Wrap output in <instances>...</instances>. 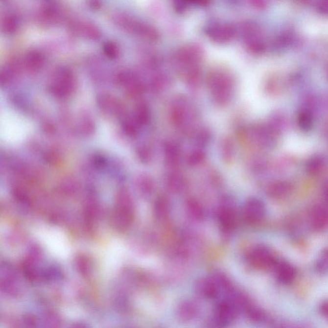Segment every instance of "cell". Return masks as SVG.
Instances as JSON below:
<instances>
[{"instance_id":"obj_1","label":"cell","mask_w":328,"mask_h":328,"mask_svg":"<svg viewBox=\"0 0 328 328\" xmlns=\"http://www.w3.org/2000/svg\"><path fill=\"white\" fill-rule=\"evenodd\" d=\"M203 61V51L197 46H187L174 54V68L190 88H196L200 83Z\"/></svg>"},{"instance_id":"obj_2","label":"cell","mask_w":328,"mask_h":328,"mask_svg":"<svg viewBox=\"0 0 328 328\" xmlns=\"http://www.w3.org/2000/svg\"><path fill=\"white\" fill-rule=\"evenodd\" d=\"M207 85L216 105L224 107L233 99L236 82L229 70L222 68L211 70L207 75Z\"/></svg>"},{"instance_id":"obj_3","label":"cell","mask_w":328,"mask_h":328,"mask_svg":"<svg viewBox=\"0 0 328 328\" xmlns=\"http://www.w3.org/2000/svg\"><path fill=\"white\" fill-rule=\"evenodd\" d=\"M170 116L174 126L186 136L196 133L198 114L192 103L185 95H178L170 106Z\"/></svg>"},{"instance_id":"obj_4","label":"cell","mask_w":328,"mask_h":328,"mask_svg":"<svg viewBox=\"0 0 328 328\" xmlns=\"http://www.w3.org/2000/svg\"><path fill=\"white\" fill-rule=\"evenodd\" d=\"M114 22L118 26L130 34L138 35L147 40L156 41L159 38V35L157 30L152 26L138 22L129 16L118 14L114 18Z\"/></svg>"},{"instance_id":"obj_5","label":"cell","mask_w":328,"mask_h":328,"mask_svg":"<svg viewBox=\"0 0 328 328\" xmlns=\"http://www.w3.org/2000/svg\"><path fill=\"white\" fill-rule=\"evenodd\" d=\"M248 261L251 267L258 270L275 268L279 262L276 253L264 245H258L253 248L248 253Z\"/></svg>"},{"instance_id":"obj_6","label":"cell","mask_w":328,"mask_h":328,"mask_svg":"<svg viewBox=\"0 0 328 328\" xmlns=\"http://www.w3.org/2000/svg\"><path fill=\"white\" fill-rule=\"evenodd\" d=\"M218 223L222 231L231 234L237 224V211L234 201L229 197L222 199L217 211Z\"/></svg>"},{"instance_id":"obj_7","label":"cell","mask_w":328,"mask_h":328,"mask_svg":"<svg viewBox=\"0 0 328 328\" xmlns=\"http://www.w3.org/2000/svg\"><path fill=\"white\" fill-rule=\"evenodd\" d=\"M135 218L134 203L129 197L124 196L117 201L113 213V223L117 229L127 230L132 226Z\"/></svg>"},{"instance_id":"obj_8","label":"cell","mask_w":328,"mask_h":328,"mask_svg":"<svg viewBox=\"0 0 328 328\" xmlns=\"http://www.w3.org/2000/svg\"><path fill=\"white\" fill-rule=\"evenodd\" d=\"M4 124L6 141H17L22 140L28 130V124L25 120L16 114L5 113Z\"/></svg>"},{"instance_id":"obj_9","label":"cell","mask_w":328,"mask_h":328,"mask_svg":"<svg viewBox=\"0 0 328 328\" xmlns=\"http://www.w3.org/2000/svg\"><path fill=\"white\" fill-rule=\"evenodd\" d=\"M239 308L230 299L218 303L215 310V321L219 327H227L237 319Z\"/></svg>"},{"instance_id":"obj_10","label":"cell","mask_w":328,"mask_h":328,"mask_svg":"<svg viewBox=\"0 0 328 328\" xmlns=\"http://www.w3.org/2000/svg\"><path fill=\"white\" fill-rule=\"evenodd\" d=\"M266 214L264 203L257 198L248 199L242 209V216L249 225H257L262 221Z\"/></svg>"},{"instance_id":"obj_11","label":"cell","mask_w":328,"mask_h":328,"mask_svg":"<svg viewBox=\"0 0 328 328\" xmlns=\"http://www.w3.org/2000/svg\"><path fill=\"white\" fill-rule=\"evenodd\" d=\"M195 291L204 299H214L222 291L221 283L218 275L199 278L195 283Z\"/></svg>"},{"instance_id":"obj_12","label":"cell","mask_w":328,"mask_h":328,"mask_svg":"<svg viewBox=\"0 0 328 328\" xmlns=\"http://www.w3.org/2000/svg\"><path fill=\"white\" fill-rule=\"evenodd\" d=\"M70 30L72 34L89 41H97L102 36L98 27L86 21L76 20L70 23Z\"/></svg>"},{"instance_id":"obj_13","label":"cell","mask_w":328,"mask_h":328,"mask_svg":"<svg viewBox=\"0 0 328 328\" xmlns=\"http://www.w3.org/2000/svg\"><path fill=\"white\" fill-rule=\"evenodd\" d=\"M199 310V307L196 303L190 300L185 301L177 306L176 317L180 321L186 323L196 319Z\"/></svg>"},{"instance_id":"obj_14","label":"cell","mask_w":328,"mask_h":328,"mask_svg":"<svg viewBox=\"0 0 328 328\" xmlns=\"http://www.w3.org/2000/svg\"><path fill=\"white\" fill-rule=\"evenodd\" d=\"M278 281L283 285H289L296 277V270L287 261L278 262L275 267Z\"/></svg>"},{"instance_id":"obj_15","label":"cell","mask_w":328,"mask_h":328,"mask_svg":"<svg viewBox=\"0 0 328 328\" xmlns=\"http://www.w3.org/2000/svg\"><path fill=\"white\" fill-rule=\"evenodd\" d=\"M309 223L314 231L325 230L328 225V212L324 208H313L309 215Z\"/></svg>"},{"instance_id":"obj_16","label":"cell","mask_w":328,"mask_h":328,"mask_svg":"<svg viewBox=\"0 0 328 328\" xmlns=\"http://www.w3.org/2000/svg\"><path fill=\"white\" fill-rule=\"evenodd\" d=\"M209 37L214 42L225 43L231 41L234 35V30L233 27L224 24L213 27L208 31Z\"/></svg>"},{"instance_id":"obj_17","label":"cell","mask_w":328,"mask_h":328,"mask_svg":"<svg viewBox=\"0 0 328 328\" xmlns=\"http://www.w3.org/2000/svg\"><path fill=\"white\" fill-rule=\"evenodd\" d=\"M164 157L166 163L169 167H176L181 159V149L174 142H167L164 145Z\"/></svg>"},{"instance_id":"obj_18","label":"cell","mask_w":328,"mask_h":328,"mask_svg":"<svg viewBox=\"0 0 328 328\" xmlns=\"http://www.w3.org/2000/svg\"><path fill=\"white\" fill-rule=\"evenodd\" d=\"M165 183L168 189L176 194L184 192L186 188V178L178 171H173L168 174Z\"/></svg>"},{"instance_id":"obj_19","label":"cell","mask_w":328,"mask_h":328,"mask_svg":"<svg viewBox=\"0 0 328 328\" xmlns=\"http://www.w3.org/2000/svg\"><path fill=\"white\" fill-rule=\"evenodd\" d=\"M171 211V205L165 197L161 196L156 201L154 213L156 219L159 222H164L168 219Z\"/></svg>"},{"instance_id":"obj_20","label":"cell","mask_w":328,"mask_h":328,"mask_svg":"<svg viewBox=\"0 0 328 328\" xmlns=\"http://www.w3.org/2000/svg\"><path fill=\"white\" fill-rule=\"evenodd\" d=\"M186 211L191 219L196 221L204 219L205 211L203 205L194 198L188 199L186 202Z\"/></svg>"},{"instance_id":"obj_21","label":"cell","mask_w":328,"mask_h":328,"mask_svg":"<svg viewBox=\"0 0 328 328\" xmlns=\"http://www.w3.org/2000/svg\"><path fill=\"white\" fill-rule=\"evenodd\" d=\"M220 153L225 163L230 164L233 162L235 156V145L231 138H225L221 141Z\"/></svg>"},{"instance_id":"obj_22","label":"cell","mask_w":328,"mask_h":328,"mask_svg":"<svg viewBox=\"0 0 328 328\" xmlns=\"http://www.w3.org/2000/svg\"><path fill=\"white\" fill-rule=\"evenodd\" d=\"M20 22L17 17L12 14H6L1 21V30L5 34L12 35L17 32Z\"/></svg>"},{"instance_id":"obj_23","label":"cell","mask_w":328,"mask_h":328,"mask_svg":"<svg viewBox=\"0 0 328 328\" xmlns=\"http://www.w3.org/2000/svg\"><path fill=\"white\" fill-rule=\"evenodd\" d=\"M39 19L43 23L52 25L55 24L59 19V14L52 7H45L39 14Z\"/></svg>"},{"instance_id":"obj_24","label":"cell","mask_w":328,"mask_h":328,"mask_svg":"<svg viewBox=\"0 0 328 328\" xmlns=\"http://www.w3.org/2000/svg\"><path fill=\"white\" fill-rule=\"evenodd\" d=\"M206 155H205V151L202 149H196L189 153L188 155L187 163L190 166L195 167V166H198L205 161Z\"/></svg>"},{"instance_id":"obj_25","label":"cell","mask_w":328,"mask_h":328,"mask_svg":"<svg viewBox=\"0 0 328 328\" xmlns=\"http://www.w3.org/2000/svg\"><path fill=\"white\" fill-rule=\"evenodd\" d=\"M315 266L319 273H325L328 272V249L321 253Z\"/></svg>"},{"instance_id":"obj_26","label":"cell","mask_w":328,"mask_h":328,"mask_svg":"<svg viewBox=\"0 0 328 328\" xmlns=\"http://www.w3.org/2000/svg\"><path fill=\"white\" fill-rule=\"evenodd\" d=\"M103 49L104 53L109 57H116L119 54V47L113 41H107L103 44Z\"/></svg>"},{"instance_id":"obj_27","label":"cell","mask_w":328,"mask_h":328,"mask_svg":"<svg viewBox=\"0 0 328 328\" xmlns=\"http://www.w3.org/2000/svg\"><path fill=\"white\" fill-rule=\"evenodd\" d=\"M319 311L322 316L328 321V299L320 303Z\"/></svg>"},{"instance_id":"obj_28","label":"cell","mask_w":328,"mask_h":328,"mask_svg":"<svg viewBox=\"0 0 328 328\" xmlns=\"http://www.w3.org/2000/svg\"><path fill=\"white\" fill-rule=\"evenodd\" d=\"M188 1L201 6H207L211 3V0H188Z\"/></svg>"},{"instance_id":"obj_29","label":"cell","mask_w":328,"mask_h":328,"mask_svg":"<svg viewBox=\"0 0 328 328\" xmlns=\"http://www.w3.org/2000/svg\"><path fill=\"white\" fill-rule=\"evenodd\" d=\"M91 3L93 5V7L95 9H99V7H101V1L100 0H91Z\"/></svg>"}]
</instances>
